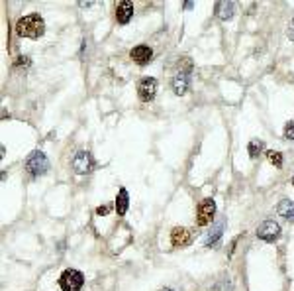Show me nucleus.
<instances>
[{
	"label": "nucleus",
	"instance_id": "12",
	"mask_svg": "<svg viewBox=\"0 0 294 291\" xmlns=\"http://www.w3.org/2000/svg\"><path fill=\"white\" fill-rule=\"evenodd\" d=\"M214 10H216V16H218L220 20L228 22V20H232L234 14H236V2H228V0H224V2H216Z\"/></svg>",
	"mask_w": 294,
	"mask_h": 291
},
{
	"label": "nucleus",
	"instance_id": "1",
	"mask_svg": "<svg viewBox=\"0 0 294 291\" xmlns=\"http://www.w3.org/2000/svg\"><path fill=\"white\" fill-rule=\"evenodd\" d=\"M16 34L20 38H30V40H38L46 34V22L40 14H28V16H22L18 22H16Z\"/></svg>",
	"mask_w": 294,
	"mask_h": 291
},
{
	"label": "nucleus",
	"instance_id": "18",
	"mask_svg": "<svg viewBox=\"0 0 294 291\" xmlns=\"http://www.w3.org/2000/svg\"><path fill=\"white\" fill-rule=\"evenodd\" d=\"M285 140H289V142H294V120L291 122H287V126H285Z\"/></svg>",
	"mask_w": 294,
	"mask_h": 291
},
{
	"label": "nucleus",
	"instance_id": "22",
	"mask_svg": "<svg viewBox=\"0 0 294 291\" xmlns=\"http://www.w3.org/2000/svg\"><path fill=\"white\" fill-rule=\"evenodd\" d=\"M81 6L83 8H89V6H93V2H81Z\"/></svg>",
	"mask_w": 294,
	"mask_h": 291
},
{
	"label": "nucleus",
	"instance_id": "2",
	"mask_svg": "<svg viewBox=\"0 0 294 291\" xmlns=\"http://www.w3.org/2000/svg\"><path fill=\"white\" fill-rule=\"evenodd\" d=\"M24 168H26V172L32 175V177H40V175H46L49 172V160L48 156L44 154V152H40V150H36V152H32L28 158H26V162H24Z\"/></svg>",
	"mask_w": 294,
	"mask_h": 291
},
{
	"label": "nucleus",
	"instance_id": "10",
	"mask_svg": "<svg viewBox=\"0 0 294 291\" xmlns=\"http://www.w3.org/2000/svg\"><path fill=\"white\" fill-rule=\"evenodd\" d=\"M130 58H132L134 63H138V65H147L153 59V50L149 46H146V44H140V46H136L130 52Z\"/></svg>",
	"mask_w": 294,
	"mask_h": 291
},
{
	"label": "nucleus",
	"instance_id": "17",
	"mask_svg": "<svg viewBox=\"0 0 294 291\" xmlns=\"http://www.w3.org/2000/svg\"><path fill=\"white\" fill-rule=\"evenodd\" d=\"M267 158L275 168H283V154L281 152H267Z\"/></svg>",
	"mask_w": 294,
	"mask_h": 291
},
{
	"label": "nucleus",
	"instance_id": "24",
	"mask_svg": "<svg viewBox=\"0 0 294 291\" xmlns=\"http://www.w3.org/2000/svg\"><path fill=\"white\" fill-rule=\"evenodd\" d=\"M293 185H294V177H293Z\"/></svg>",
	"mask_w": 294,
	"mask_h": 291
},
{
	"label": "nucleus",
	"instance_id": "14",
	"mask_svg": "<svg viewBox=\"0 0 294 291\" xmlns=\"http://www.w3.org/2000/svg\"><path fill=\"white\" fill-rule=\"evenodd\" d=\"M130 209V195H128V189L126 187H120L118 189V195H116V213L118 217H124Z\"/></svg>",
	"mask_w": 294,
	"mask_h": 291
},
{
	"label": "nucleus",
	"instance_id": "19",
	"mask_svg": "<svg viewBox=\"0 0 294 291\" xmlns=\"http://www.w3.org/2000/svg\"><path fill=\"white\" fill-rule=\"evenodd\" d=\"M110 211H112V207H110V205H100V207L97 209V215L98 217H106Z\"/></svg>",
	"mask_w": 294,
	"mask_h": 291
},
{
	"label": "nucleus",
	"instance_id": "20",
	"mask_svg": "<svg viewBox=\"0 0 294 291\" xmlns=\"http://www.w3.org/2000/svg\"><path fill=\"white\" fill-rule=\"evenodd\" d=\"M16 65H24V67H28V65H30V58H26V56L18 58L16 59Z\"/></svg>",
	"mask_w": 294,
	"mask_h": 291
},
{
	"label": "nucleus",
	"instance_id": "13",
	"mask_svg": "<svg viewBox=\"0 0 294 291\" xmlns=\"http://www.w3.org/2000/svg\"><path fill=\"white\" fill-rule=\"evenodd\" d=\"M224 229H226V219H220V221L216 223V227L206 234V238H204V246H208V248H210V246H216V244L220 242L222 234H224Z\"/></svg>",
	"mask_w": 294,
	"mask_h": 291
},
{
	"label": "nucleus",
	"instance_id": "15",
	"mask_svg": "<svg viewBox=\"0 0 294 291\" xmlns=\"http://www.w3.org/2000/svg\"><path fill=\"white\" fill-rule=\"evenodd\" d=\"M277 213H279V217L287 219L289 223H294V201L283 199V201L277 205Z\"/></svg>",
	"mask_w": 294,
	"mask_h": 291
},
{
	"label": "nucleus",
	"instance_id": "8",
	"mask_svg": "<svg viewBox=\"0 0 294 291\" xmlns=\"http://www.w3.org/2000/svg\"><path fill=\"white\" fill-rule=\"evenodd\" d=\"M193 240H195V234H193L191 229L175 227L171 231V244H173V248H187Z\"/></svg>",
	"mask_w": 294,
	"mask_h": 291
},
{
	"label": "nucleus",
	"instance_id": "4",
	"mask_svg": "<svg viewBox=\"0 0 294 291\" xmlns=\"http://www.w3.org/2000/svg\"><path fill=\"white\" fill-rule=\"evenodd\" d=\"M216 217V201L212 197H206L198 209H196V227H208L214 223Z\"/></svg>",
	"mask_w": 294,
	"mask_h": 291
},
{
	"label": "nucleus",
	"instance_id": "11",
	"mask_svg": "<svg viewBox=\"0 0 294 291\" xmlns=\"http://www.w3.org/2000/svg\"><path fill=\"white\" fill-rule=\"evenodd\" d=\"M134 18V4L130 0H122L116 4V20L118 24H128Z\"/></svg>",
	"mask_w": 294,
	"mask_h": 291
},
{
	"label": "nucleus",
	"instance_id": "9",
	"mask_svg": "<svg viewBox=\"0 0 294 291\" xmlns=\"http://www.w3.org/2000/svg\"><path fill=\"white\" fill-rule=\"evenodd\" d=\"M191 89V69H181L175 77H173V91L177 97L187 95Z\"/></svg>",
	"mask_w": 294,
	"mask_h": 291
},
{
	"label": "nucleus",
	"instance_id": "16",
	"mask_svg": "<svg viewBox=\"0 0 294 291\" xmlns=\"http://www.w3.org/2000/svg\"><path fill=\"white\" fill-rule=\"evenodd\" d=\"M263 148H265V142H263V140H251V142L247 144L249 158H251V160L259 158V156H261V152H263Z\"/></svg>",
	"mask_w": 294,
	"mask_h": 291
},
{
	"label": "nucleus",
	"instance_id": "21",
	"mask_svg": "<svg viewBox=\"0 0 294 291\" xmlns=\"http://www.w3.org/2000/svg\"><path fill=\"white\" fill-rule=\"evenodd\" d=\"M287 36H289V40L291 42H294V20L289 24V30H287Z\"/></svg>",
	"mask_w": 294,
	"mask_h": 291
},
{
	"label": "nucleus",
	"instance_id": "5",
	"mask_svg": "<svg viewBox=\"0 0 294 291\" xmlns=\"http://www.w3.org/2000/svg\"><path fill=\"white\" fill-rule=\"evenodd\" d=\"M71 166H73L75 174L87 175V174H91V172L95 170V158H93V154H91V152L81 150V152H77V154H75V158H73Z\"/></svg>",
	"mask_w": 294,
	"mask_h": 291
},
{
	"label": "nucleus",
	"instance_id": "23",
	"mask_svg": "<svg viewBox=\"0 0 294 291\" xmlns=\"http://www.w3.org/2000/svg\"><path fill=\"white\" fill-rule=\"evenodd\" d=\"M159 291H173V290H171V288H161Z\"/></svg>",
	"mask_w": 294,
	"mask_h": 291
},
{
	"label": "nucleus",
	"instance_id": "6",
	"mask_svg": "<svg viewBox=\"0 0 294 291\" xmlns=\"http://www.w3.org/2000/svg\"><path fill=\"white\" fill-rule=\"evenodd\" d=\"M257 238L259 240H263V242H277L279 238H281V227H279V223H275V221H263L259 227H257Z\"/></svg>",
	"mask_w": 294,
	"mask_h": 291
},
{
	"label": "nucleus",
	"instance_id": "7",
	"mask_svg": "<svg viewBox=\"0 0 294 291\" xmlns=\"http://www.w3.org/2000/svg\"><path fill=\"white\" fill-rule=\"evenodd\" d=\"M157 95V81L153 77H144L138 83V97L142 103H151Z\"/></svg>",
	"mask_w": 294,
	"mask_h": 291
},
{
	"label": "nucleus",
	"instance_id": "3",
	"mask_svg": "<svg viewBox=\"0 0 294 291\" xmlns=\"http://www.w3.org/2000/svg\"><path fill=\"white\" fill-rule=\"evenodd\" d=\"M57 284H59L61 291H81L85 286V276H83V272H79L75 268H67L59 276Z\"/></svg>",
	"mask_w": 294,
	"mask_h": 291
}]
</instances>
